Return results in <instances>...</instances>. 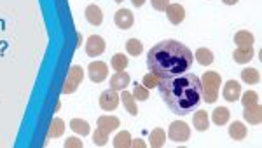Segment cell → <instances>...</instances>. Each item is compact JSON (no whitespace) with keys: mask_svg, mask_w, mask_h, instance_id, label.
Wrapping results in <instances>:
<instances>
[{"mask_svg":"<svg viewBox=\"0 0 262 148\" xmlns=\"http://www.w3.org/2000/svg\"><path fill=\"white\" fill-rule=\"evenodd\" d=\"M253 56V49H236L234 52H232V58H234L236 63H240V65H243V63H248L250 59H252Z\"/></svg>","mask_w":262,"mask_h":148,"instance_id":"cb8c5ba5","label":"cell"},{"mask_svg":"<svg viewBox=\"0 0 262 148\" xmlns=\"http://www.w3.org/2000/svg\"><path fill=\"white\" fill-rule=\"evenodd\" d=\"M166 16L170 19V23L173 25H180V23L185 19V9L180 4H171L166 7Z\"/></svg>","mask_w":262,"mask_h":148,"instance_id":"8fae6325","label":"cell"},{"mask_svg":"<svg viewBox=\"0 0 262 148\" xmlns=\"http://www.w3.org/2000/svg\"><path fill=\"white\" fill-rule=\"evenodd\" d=\"M128 66V58L124 54H115L112 58V68L115 72H122V70H126Z\"/></svg>","mask_w":262,"mask_h":148,"instance_id":"f1b7e54d","label":"cell"},{"mask_svg":"<svg viewBox=\"0 0 262 148\" xmlns=\"http://www.w3.org/2000/svg\"><path fill=\"white\" fill-rule=\"evenodd\" d=\"M84 78V70L81 68V66L74 65L72 68H70L68 75H66V80L65 84H63V94H72V92L77 91V87L81 86V82H82Z\"/></svg>","mask_w":262,"mask_h":148,"instance_id":"277c9868","label":"cell"},{"mask_svg":"<svg viewBox=\"0 0 262 148\" xmlns=\"http://www.w3.org/2000/svg\"><path fill=\"white\" fill-rule=\"evenodd\" d=\"M192 61L194 56L189 47L177 40H163L156 44L147 54L148 70L161 78L185 74L191 68Z\"/></svg>","mask_w":262,"mask_h":148,"instance_id":"7a4b0ae2","label":"cell"},{"mask_svg":"<svg viewBox=\"0 0 262 148\" xmlns=\"http://www.w3.org/2000/svg\"><path fill=\"white\" fill-rule=\"evenodd\" d=\"M201 80V100H205L206 103H215L218 96V87L222 86V78L217 72H206Z\"/></svg>","mask_w":262,"mask_h":148,"instance_id":"3957f363","label":"cell"},{"mask_svg":"<svg viewBox=\"0 0 262 148\" xmlns=\"http://www.w3.org/2000/svg\"><path fill=\"white\" fill-rule=\"evenodd\" d=\"M131 82L130 75L126 72H117L115 75H112V80H110V89L114 91H124L126 86Z\"/></svg>","mask_w":262,"mask_h":148,"instance_id":"4fadbf2b","label":"cell"},{"mask_svg":"<svg viewBox=\"0 0 262 148\" xmlns=\"http://www.w3.org/2000/svg\"><path fill=\"white\" fill-rule=\"evenodd\" d=\"M119 127V118L117 117H110V115H103V117L98 118V129H101L103 133L110 134L114 129Z\"/></svg>","mask_w":262,"mask_h":148,"instance_id":"5bb4252c","label":"cell"},{"mask_svg":"<svg viewBox=\"0 0 262 148\" xmlns=\"http://www.w3.org/2000/svg\"><path fill=\"white\" fill-rule=\"evenodd\" d=\"M241 80H243L245 84H257L259 80H261V75H259L257 70L253 68H245L243 72H241Z\"/></svg>","mask_w":262,"mask_h":148,"instance_id":"d4e9b609","label":"cell"},{"mask_svg":"<svg viewBox=\"0 0 262 148\" xmlns=\"http://www.w3.org/2000/svg\"><path fill=\"white\" fill-rule=\"evenodd\" d=\"M259 101V94L253 91H246L243 94V100H241V103H243V106H248V104H253Z\"/></svg>","mask_w":262,"mask_h":148,"instance_id":"d6a6232c","label":"cell"},{"mask_svg":"<svg viewBox=\"0 0 262 148\" xmlns=\"http://www.w3.org/2000/svg\"><path fill=\"white\" fill-rule=\"evenodd\" d=\"M119 101H121V96L117 94V91H114V89H107L100 96V106L105 112H112V110L117 108Z\"/></svg>","mask_w":262,"mask_h":148,"instance_id":"52a82bcc","label":"cell"},{"mask_svg":"<svg viewBox=\"0 0 262 148\" xmlns=\"http://www.w3.org/2000/svg\"><path fill=\"white\" fill-rule=\"evenodd\" d=\"M241 94V86L238 84V80H227L224 86V98L227 101H238Z\"/></svg>","mask_w":262,"mask_h":148,"instance_id":"7c38bea8","label":"cell"},{"mask_svg":"<svg viewBox=\"0 0 262 148\" xmlns=\"http://www.w3.org/2000/svg\"><path fill=\"white\" fill-rule=\"evenodd\" d=\"M121 101H122V104H124V108H126L128 112L131 113V115H138V108H136V100H135V96L131 94V92L122 91Z\"/></svg>","mask_w":262,"mask_h":148,"instance_id":"d6986e66","label":"cell"},{"mask_svg":"<svg viewBox=\"0 0 262 148\" xmlns=\"http://www.w3.org/2000/svg\"><path fill=\"white\" fill-rule=\"evenodd\" d=\"M222 2H224L226 5H234V4H238L240 0H222Z\"/></svg>","mask_w":262,"mask_h":148,"instance_id":"74e56055","label":"cell"},{"mask_svg":"<svg viewBox=\"0 0 262 148\" xmlns=\"http://www.w3.org/2000/svg\"><path fill=\"white\" fill-rule=\"evenodd\" d=\"M133 96H135L136 101H145V100H148V89H147L145 86L135 84V87H133Z\"/></svg>","mask_w":262,"mask_h":148,"instance_id":"f546056e","label":"cell"},{"mask_svg":"<svg viewBox=\"0 0 262 148\" xmlns=\"http://www.w3.org/2000/svg\"><path fill=\"white\" fill-rule=\"evenodd\" d=\"M115 2H122V0H115Z\"/></svg>","mask_w":262,"mask_h":148,"instance_id":"f35d334b","label":"cell"},{"mask_svg":"<svg viewBox=\"0 0 262 148\" xmlns=\"http://www.w3.org/2000/svg\"><path fill=\"white\" fill-rule=\"evenodd\" d=\"M229 117H231V113H229L227 108H224V106H217V108L213 110V113H212V120H213L215 126H224V124H227Z\"/></svg>","mask_w":262,"mask_h":148,"instance_id":"ac0fdd59","label":"cell"},{"mask_svg":"<svg viewBox=\"0 0 262 148\" xmlns=\"http://www.w3.org/2000/svg\"><path fill=\"white\" fill-rule=\"evenodd\" d=\"M63 131H65V122L61 120V118H52L51 122V127H49V133H48V138H60L63 134Z\"/></svg>","mask_w":262,"mask_h":148,"instance_id":"7402d4cb","label":"cell"},{"mask_svg":"<svg viewBox=\"0 0 262 148\" xmlns=\"http://www.w3.org/2000/svg\"><path fill=\"white\" fill-rule=\"evenodd\" d=\"M65 147H66V148H72V147L81 148V147H82V143H81V141H79L77 138H68V139L65 141Z\"/></svg>","mask_w":262,"mask_h":148,"instance_id":"e575fe53","label":"cell"},{"mask_svg":"<svg viewBox=\"0 0 262 148\" xmlns=\"http://www.w3.org/2000/svg\"><path fill=\"white\" fill-rule=\"evenodd\" d=\"M243 117L246 122H250L252 126H257V124H261V118H262V108L261 104L253 103V104H248V106H245V113Z\"/></svg>","mask_w":262,"mask_h":148,"instance_id":"30bf717a","label":"cell"},{"mask_svg":"<svg viewBox=\"0 0 262 148\" xmlns=\"http://www.w3.org/2000/svg\"><path fill=\"white\" fill-rule=\"evenodd\" d=\"M148 141H150V147L152 148H161L164 147V141H166V133L163 129H154L148 136Z\"/></svg>","mask_w":262,"mask_h":148,"instance_id":"ffe728a7","label":"cell"},{"mask_svg":"<svg viewBox=\"0 0 262 148\" xmlns=\"http://www.w3.org/2000/svg\"><path fill=\"white\" fill-rule=\"evenodd\" d=\"M86 19H87V23H91V25H95V26L101 25V21H103V13H101V9L98 7V5H87Z\"/></svg>","mask_w":262,"mask_h":148,"instance_id":"9a60e30c","label":"cell"},{"mask_svg":"<svg viewBox=\"0 0 262 148\" xmlns=\"http://www.w3.org/2000/svg\"><path fill=\"white\" fill-rule=\"evenodd\" d=\"M87 74H89V78H91L93 82L100 84L109 75V66L105 65L103 61H93L91 65L87 66Z\"/></svg>","mask_w":262,"mask_h":148,"instance_id":"8992f818","label":"cell"},{"mask_svg":"<svg viewBox=\"0 0 262 148\" xmlns=\"http://www.w3.org/2000/svg\"><path fill=\"white\" fill-rule=\"evenodd\" d=\"M159 80H161V77H157L156 74H147L144 77V80H142V86H145L147 89H152V87H157V84H159Z\"/></svg>","mask_w":262,"mask_h":148,"instance_id":"4dcf8cb0","label":"cell"},{"mask_svg":"<svg viewBox=\"0 0 262 148\" xmlns=\"http://www.w3.org/2000/svg\"><path fill=\"white\" fill-rule=\"evenodd\" d=\"M229 136L236 141H241V139L246 136V127L241 122H232L231 127H229Z\"/></svg>","mask_w":262,"mask_h":148,"instance_id":"44dd1931","label":"cell"},{"mask_svg":"<svg viewBox=\"0 0 262 148\" xmlns=\"http://www.w3.org/2000/svg\"><path fill=\"white\" fill-rule=\"evenodd\" d=\"M126 51L130 52L131 56H140V52L144 51V45L138 39H130L126 42Z\"/></svg>","mask_w":262,"mask_h":148,"instance_id":"83f0119b","label":"cell"},{"mask_svg":"<svg viewBox=\"0 0 262 148\" xmlns=\"http://www.w3.org/2000/svg\"><path fill=\"white\" fill-rule=\"evenodd\" d=\"M168 2H170V0H150V4H152V7L156 9V11H166Z\"/></svg>","mask_w":262,"mask_h":148,"instance_id":"836d02e7","label":"cell"},{"mask_svg":"<svg viewBox=\"0 0 262 148\" xmlns=\"http://www.w3.org/2000/svg\"><path fill=\"white\" fill-rule=\"evenodd\" d=\"M103 51H105V40L101 39L100 35H91L86 42L87 56L96 58V56H100V54H103Z\"/></svg>","mask_w":262,"mask_h":148,"instance_id":"ba28073f","label":"cell"},{"mask_svg":"<svg viewBox=\"0 0 262 148\" xmlns=\"http://www.w3.org/2000/svg\"><path fill=\"white\" fill-rule=\"evenodd\" d=\"M192 124L196 127L199 133H205L210 126V120H208V113L205 110H199V112L194 113V117H192Z\"/></svg>","mask_w":262,"mask_h":148,"instance_id":"2e32d148","label":"cell"},{"mask_svg":"<svg viewBox=\"0 0 262 148\" xmlns=\"http://www.w3.org/2000/svg\"><path fill=\"white\" fill-rule=\"evenodd\" d=\"M131 147H135V148H145V147H147V143H145L144 139H131Z\"/></svg>","mask_w":262,"mask_h":148,"instance_id":"d590c367","label":"cell"},{"mask_svg":"<svg viewBox=\"0 0 262 148\" xmlns=\"http://www.w3.org/2000/svg\"><path fill=\"white\" fill-rule=\"evenodd\" d=\"M70 127L77 133V134H89V124L86 120H81V118H74V120H70Z\"/></svg>","mask_w":262,"mask_h":148,"instance_id":"4316f807","label":"cell"},{"mask_svg":"<svg viewBox=\"0 0 262 148\" xmlns=\"http://www.w3.org/2000/svg\"><path fill=\"white\" fill-rule=\"evenodd\" d=\"M131 4L135 5V7H142L145 4V0H131Z\"/></svg>","mask_w":262,"mask_h":148,"instance_id":"8d00e7d4","label":"cell"},{"mask_svg":"<svg viewBox=\"0 0 262 148\" xmlns=\"http://www.w3.org/2000/svg\"><path fill=\"white\" fill-rule=\"evenodd\" d=\"M196 61L199 63V65L203 66H208L213 63V52L210 51V49H197L196 51Z\"/></svg>","mask_w":262,"mask_h":148,"instance_id":"603a6c76","label":"cell"},{"mask_svg":"<svg viewBox=\"0 0 262 148\" xmlns=\"http://www.w3.org/2000/svg\"><path fill=\"white\" fill-rule=\"evenodd\" d=\"M189 136H191V127L182 120H175L171 122L170 129H168V138L175 143H183L187 141Z\"/></svg>","mask_w":262,"mask_h":148,"instance_id":"5b68a950","label":"cell"},{"mask_svg":"<svg viewBox=\"0 0 262 148\" xmlns=\"http://www.w3.org/2000/svg\"><path fill=\"white\" fill-rule=\"evenodd\" d=\"M234 42L240 49H252L253 45V35L250 31H238L234 35Z\"/></svg>","mask_w":262,"mask_h":148,"instance_id":"e0dca14e","label":"cell"},{"mask_svg":"<svg viewBox=\"0 0 262 148\" xmlns=\"http://www.w3.org/2000/svg\"><path fill=\"white\" fill-rule=\"evenodd\" d=\"M159 92L168 108L177 115H189L201 103V80L196 74H180L161 78Z\"/></svg>","mask_w":262,"mask_h":148,"instance_id":"6da1fadb","label":"cell"},{"mask_svg":"<svg viewBox=\"0 0 262 148\" xmlns=\"http://www.w3.org/2000/svg\"><path fill=\"white\" fill-rule=\"evenodd\" d=\"M109 134L107 133H103L101 129H96L95 131V134H93V141H95L96 147H105L107 145V141H109Z\"/></svg>","mask_w":262,"mask_h":148,"instance_id":"1f68e13d","label":"cell"},{"mask_svg":"<svg viewBox=\"0 0 262 148\" xmlns=\"http://www.w3.org/2000/svg\"><path fill=\"white\" fill-rule=\"evenodd\" d=\"M114 21H115V25L121 30H130L131 26H133L135 17H133V13L128 11V9H119L117 13H115V16H114Z\"/></svg>","mask_w":262,"mask_h":148,"instance_id":"9c48e42d","label":"cell"},{"mask_svg":"<svg viewBox=\"0 0 262 148\" xmlns=\"http://www.w3.org/2000/svg\"><path fill=\"white\" fill-rule=\"evenodd\" d=\"M114 147L115 148H126L131 147V134L128 131H121L115 138H114Z\"/></svg>","mask_w":262,"mask_h":148,"instance_id":"484cf974","label":"cell"}]
</instances>
